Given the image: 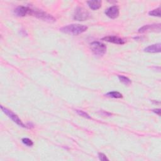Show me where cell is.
Returning a JSON list of instances; mask_svg holds the SVG:
<instances>
[{
  "label": "cell",
  "instance_id": "obj_1",
  "mask_svg": "<svg viewBox=\"0 0 161 161\" xmlns=\"http://www.w3.org/2000/svg\"><path fill=\"white\" fill-rule=\"evenodd\" d=\"M88 30V27L80 24H71L64 26L60 29L61 32L74 35H78L85 32Z\"/></svg>",
  "mask_w": 161,
  "mask_h": 161
},
{
  "label": "cell",
  "instance_id": "obj_2",
  "mask_svg": "<svg viewBox=\"0 0 161 161\" xmlns=\"http://www.w3.org/2000/svg\"><path fill=\"white\" fill-rule=\"evenodd\" d=\"M90 48L94 55L101 57L106 52V46L102 42L95 41L90 44Z\"/></svg>",
  "mask_w": 161,
  "mask_h": 161
},
{
  "label": "cell",
  "instance_id": "obj_3",
  "mask_svg": "<svg viewBox=\"0 0 161 161\" xmlns=\"http://www.w3.org/2000/svg\"><path fill=\"white\" fill-rule=\"evenodd\" d=\"M31 15L34 16L40 20H42L43 21L47 22L49 23L55 22L56 21V19L54 17H52L51 15L48 14L46 12H45L42 10H33L32 9Z\"/></svg>",
  "mask_w": 161,
  "mask_h": 161
},
{
  "label": "cell",
  "instance_id": "obj_4",
  "mask_svg": "<svg viewBox=\"0 0 161 161\" xmlns=\"http://www.w3.org/2000/svg\"><path fill=\"white\" fill-rule=\"evenodd\" d=\"M89 17V13L82 7H78L73 16V19L77 21H84L88 20Z\"/></svg>",
  "mask_w": 161,
  "mask_h": 161
},
{
  "label": "cell",
  "instance_id": "obj_5",
  "mask_svg": "<svg viewBox=\"0 0 161 161\" xmlns=\"http://www.w3.org/2000/svg\"><path fill=\"white\" fill-rule=\"evenodd\" d=\"M1 108H2V111H3L13 121H14L15 123H16L18 125H19L20 126H22V127H23V128H27V125H25V124L22 121V120L19 118V117L16 114H15L14 113H13L11 110H8V109L7 108L3 107V106H1Z\"/></svg>",
  "mask_w": 161,
  "mask_h": 161
},
{
  "label": "cell",
  "instance_id": "obj_6",
  "mask_svg": "<svg viewBox=\"0 0 161 161\" xmlns=\"http://www.w3.org/2000/svg\"><path fill=\"white\" fill-rule=\"evenodd\" d=\"M32 9L30 8L29 7H24V6H20L18 7L15 10V14L17 17H25L27 15H31L32 13Z\"/></svg>",
  "mask_w": 161,
  "mask_h": 161
},
{
  "label": "cell",
  "instance_id": "obj_7",
  "mask_svg": "<svg viewBox=\"0 0 161 161\" xmlns=\"http://www.w3.org/2000/svg\"><path fill=\"white\" fill-rule=\"evenodd\" d=\"M105 13L106 15L110 19H115L119 16L120 10L117 6H113L108 8Z\"/></svg>",
  "mask_w": 161,
  "mask_h": 161
},
{
  "label": "cell",
  "instance_id": "obj_8",
  "mask_svg": "<svg viewBox=\"0 0 161 161\" xmlns=\"http://www.w3.org/2000/svg\"><path fill=\"white\" fill-rule=\"evenodd\" d=\"M150 30H158V32H160V24H155V25H144L142 27H141L140 29H138V33H145L146 32L148 31H150Z\"/></svg>",
  "mask_w": 161,
  "mask_h": 161
},
{
  "label": "cell",
  "instance_id": "obj_9",
  "mask_svg": "<svg viewBox=\"0 0 161 161\" xmlns=\"http://www.w3.org/2000/svg\"><path fill=\"white\" fill-rule=\"evenodd\" d=\"M103 40H105L106 42H110V43H113L115 44H118V45H123L125 43V41L118 37H116V36H108V37H105L104 38L102 39Z\"/></svg>",
  "mask_w": 161,
  "mask_h": 161
},
{
  "label": "cell",
  "instance_id": "obj_10",
  "mask_svg": "<svg viewBox=\"0 0 161 161\" xmlns=\"http://www.w3.org/2000/svg\"><path fill=\"white\" fill-rule=\"evenodd\" d=\"M160 44H156L149 46L144 49V52L148 53H159L160 52Z\"/></svg>",
  "mask_w": 161,
  "mask_h": 161
},
{
  "label": "cell",
  "instance_id": "obj_11",
  "mask_svg": "<svg viewBox=\"0 0 161 161\" xmlns=\"http://www.w3.org/2000/svg\"><path fill=\"white\" fill-rule=\"evenodd\" d=\"M88 7L93 10H96L101 8L102 2L99 0H93V1H88L87 2Z\"/></svg>",
  "mask_w": 161,
  "mask_h": 161
},
{
  "label": "cell",
  "instance_id": "obj_12",
  "mask_svg": "<svg viewBox=\"0 0 161 161\" xmlns=\"http://www.w3.org/2000/svg\"><path fill=\"white\" fill-rule=\"evenodd\" d=\"M106 96L112 98H122V94L118 91H110L106 94Z\"/></svg>",
  "mask_w": 161,
  "mask_h": 161
},
{
  "label": "cell",
  "instance_id": "obj_13",
  "mask_svg": "<svg viewBox=\"0 0 161 161\" xmlns=\"http://www.w3.org/2000/svg\"><path fill=\"white\" fill-rule=\"evenodd\" d=\"M118 79H119L120 81L125 85L128 86L131 83V80L129 78H128L127 77L124 76H118Z\"/></svg>",
  "mask_w": 161,
  "mask_h": 161
},
{
  "label": "cell",
  "instance_id": "obj_14",
  "mask_svg": "<svg viewBox=\"0 0 161 161\" xmlns=\"http://www.w3.org/2000/svg\"><path fill=\"white\" fill-rule=\"evenodd\" d=\"M148 15L150 16H152V17H160V8L158 7L157 9H155V10H153L150 11L148 13Z\"/></svg>",
  "mask_w": 161,
  "mask_h": 161
},
{
  "label": "cell",
  "instance_id": "obj_15",
  "mask_svg": "<svg viewBox=\"0 0 161 161\" xmlns=\"http://www.w3.org/2000/svg\"><path fill=\"white\" fill-rule=\"evenodd\" d=\"M22 143L24 145H27V147H32L34 145L33 141L31 139L29 138H22Z\"/></svg>",
  "mask_w": 161,
  "mask_h": 161
},
{
  "label": "cell",
  "instance_id": "obj_16",
  "mask_svg": "<svg viewBox=\"0 0 161 161\" xmlns=\"http://www.w3.org/2000/svg\"><path fill=\"white\" fill-rule=\"evenodd\" d=\"M76 112H77V113H78L79 115H80V116H83V117H84V118H87V119H91V116H90L87 113L84 112V111H82V110H76Z\"/></svg>",
  "mask_w": 161,
  "mask_h": 161
},
{
  "label": "cell",
  "instance_id": "obj_17",
  "mask_svg": "<svg viewBox=\"0 0 161 161\" xmlns=\"http://www.w3.org/2000/svg\"><path fill=\"white\" fill-rule=\"evenodd\" d=\"M98 158L100 160H102V161L109 160V159L107 158V157L103 153H98Z\"/></svg>",
  "mask_w": 161,
  "mask_h": 161
},
{
  "label": "cell",
  "instance_id": "obj_18",
  "mask_svg": "<svg viewBox=\"0 0 161 161\" xmlns=\"http://www.w3.org/2000/svg\"><path fill=\"white\" fill-rule=\"evenodd\" d=\"M152 111L156 114H157L158 116L160 115V109H154L152 110Z\"/></svg>",
  "mask_w": 161,
  "mask_h": 161
},
{
  "label": "cell",
  "instance_id": "obj_19",
  "mask_svg": "<svg viewBox=\"0 0 161 161\" xmlns=\"http://www.w3.org/2000/svg\"><path fill=\"white\" fill-rule=\"evenodd\" d=\"M27 128H32L34 127V125L32 123H28L27 124Z\"/></svg>",
  "mask_w": 161,
  "mask_h": 161
}]
</instances>
